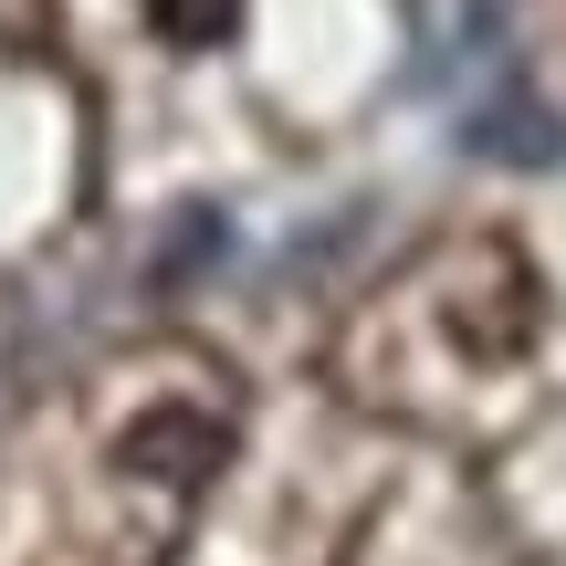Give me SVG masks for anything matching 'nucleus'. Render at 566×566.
Returning <instances> with one entry per match:
<instances>
[{
  "instance_id": "obj_1",
  "label": "nucleus",
  "mask_w": 566,
  "mask_h": 566,
  "mask_svg": "<svg viewBox=\"0 0 566 566\" xmlns=\"http://www.w3.org/2000/svg\"><path fill=\"white\" fill-rule=\"evenodd\" d=\"M525 346H535V283L514 242H441L367 304V325L346 336V378L378 409L451 420L462 399H493L525 367Z\"/></svg>"
},
{
  "instance_id": "obj_2",
  "label": "nucleus",
  "mask_w": 566,
  "mask_h": 566,
  "mask_svg": "<svg viewBox=\"0 0 566 566\" xmlns=\"http://www.w3.org/2000/svg\"><path fill=\"white\" fill-rule=\"evenodd\" d=\"M147 32H158L168 53H221V42L242 32V0H147Z\"/></svg>"
}]
</instances>
